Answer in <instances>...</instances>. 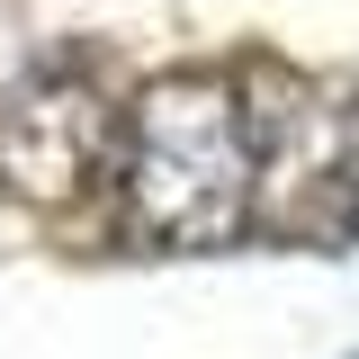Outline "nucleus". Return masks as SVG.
Masks as SVG:
<instances>
[{"label": "nucleus", "mask_w": 359, "mask_h": 359, "mask_svg": "<svg viewBox=\"0 0 359 359\" xmlns=\"http://www.w3.org/2000/svg\"><path fill=\"white\" fill-rule=\"evenodd\" d=\"M261 117L224 72H162L126 117V207L162 252H216L252 216Z\"/></svg>", "instance_id": "1"}, {"label": "nucleus", "mask_w": 359, "mask_h": 359, "mask_svg": "<svg viewBox=\"0 0 359 359\" xmlns=\"http://www.w3.org/2000/svg\"><path fill=\"white\" fill-rule=\"evenodd\" d=\"M126 171V135L90 81H27L0 108V189L27 207H63L90 180Z\"/></svg>", "instance_id": "2"}, {"label": "nucleus", "mask_w": 359, "mask_h": 359, "mask_svg": "<svg viewBox=\"0 0 359 359\" xmlns=\"http://www.w3.org/2000/svg\"><path fill=\"white\" fill-rule=\"evenodd\" d=\"M341 180H351V207H359V135H351V162H341Z\"/></svg>", "instance_id": "3"}]
</instances>
